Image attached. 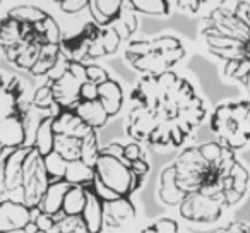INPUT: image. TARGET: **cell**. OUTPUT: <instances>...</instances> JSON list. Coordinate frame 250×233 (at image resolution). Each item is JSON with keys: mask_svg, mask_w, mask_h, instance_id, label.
<instances>
[{"mask_svg": "<svg viewBox=\"0 0 250 233\" xmlns=\"http://www.w3.org/2000/svg\"><path fill=\"white\" fill-rule=\"evenodd\" d=\"M180 191L178 212L195 225H214L250 192V171L238 154L216 141L188 146L171 163Z\"/></svg>", "mask_w": 250, "mask_h": 233, "instance_id": "cell-1", "label": "cell"}, {"mask_svg": "<svg viewBox=\"0 0 250 233\" xmlns=\"http://www.w3.org/2000/svg\"><path fill=\"white\" fill-rule=\"evenodd\" d=\"M206 48L221 62V72L250 98V0L216 5L202 19Z\"/></svg>", "mask_w": 250, "mask_h": 233, "instance_id": "cell-2", "label": "cell"}, {"mask_svg": "<svg viewBox=\"0 0 250 233\" xmlns=\"http://www.w3.org/2000/svg\"><path fill=\"white\" fill-rule=\"evenodd\" d=\"M214 141L238 154L250 146V98L221 101L209 117Z\"/></svg>", "mask_w": 250, "mask_h": 233, "instance_id": "cell-3", "label": "cell"}, {"mask_svg": "<svg viewBox=\"0 0 250 233\" xmlns=\"http://www.w3.org/2000/svg\"><path fill=\"white\" fill-rule=\"evenodd\" d=\"M94 175L98 182L113 191L118 197H130V194L136 192L143 184V180L130 170L129 161L108 156L101 151L94 165Z\"/></svg>", "mask_w": 250, "mask_h": 233, "instance_id": "cell-4", "label": "cell"}, {"mask_svg": "<svg viewBox=\"0 0 250 233\" xmlns=\"http://www.w3.org/2000/svg\"><path fill=\"white\" fill-rule=\"evenodd\" d=\"M31 221L33 209H29L22 201H0V233L22 232Z\"/></svg>", "mask_w": 250, "mask_h": 233, "instance_id": "cell-5", "label": "cell"}, {"mask_svg": "<svg viewBox=\"0 0 250 233\" xmlns=\"http://www.w3.org/2000/svg\"><path fill=\"white\" fill-rule=\"evenodd\" d=\"M160 120L143 105H134L127 119V134L132 137L134 143H149L151 136L160 127Z\"/></svg>", "mask_w": 250, "mask_h": 233, "instance_id": "cell-6", "label": "cell"}, {"mask_svg": "<svg viewBox=\"0 0 250 233\" xmlns=\"http://www.w3.org/2000/svg\"><path fill=\"white\" fill-rule=\"evenodd\" d=\"M28 146L14 149L5 156L0 168V191L14 192L22 187V165H24Z\"/></svg>", "mask_w": 250, "mask_h": 233, "instance_id": "cell-7", "label": "cell"}, {"mask_svg": "<svg viewBox=\"0 0 250 233\" xmlns=\"http://www.w3.org/2000/svg\"><path fill=\"white\" fill-rule=\"evenodd\" d=\"M26 130H28L26 119L18 113L0 120V148L11 151L24 148L26 139H28Z\"/></svg>", "mask_w": 250, "mask_h": 233, "instance_id": "cell-8", "label": "cell"}, {"mask_svg": "<svg viewBox=\"0 0 250 233\" xmlns=\"http://www.w3.org/2000/svg\"><path fill=\"white\" fill-rule=\"evenodd\" d=\"M136 206L130 201V197H118L115 201L103 202V218H104V228L110 230H120L129 221L136 218Z\"/></svg>", "mask_w": 250, "mask_h": 233, "instance_id": "cell-9", "label": "cell"}, {"mask_svg": "<svg viewBox=\"0 0 250 233\" xmlns=\"http://www.w3.org/2000/svg\"><path fill=\"white\" fill-rule=\"evenodd\" d=\"M53 132L55 136H67L76 137V139H84L87 137L93 129L83 122V120L74 113V110L63 108L59 115L53 117Z\"/></svg>", "mask_w": 250, "mask_h": 233, "instance_id": "cell-10", "label": "cell"}, {"mask_svg": "<svg viewBox=\"0 0 250 233\" xmlns=\"http://www.w3.org/2000/svg\"><path fill=\"white\" fill-rule=\"evenodd\" d=\"M89 12L93 22L100 28H108L118 21L124 11L122 0H89Z\"/></svg>", "mask_w": 250, "mask_h": 233, "instance_id": "cell-11", "label": "cell"}, {"mask_svg": "<svg viewBox=\"0 0 250 233\" xmlns=\"http://www.w3.org/2000/svg\"><path fill=\"white\" fill-rule=\"evenodd\" d=\"M48 185H50V178L42 160L35 177L22 184V202H24L29 209H36L40 206V202H42Z\"/></svg>", "mask_w": 250, "mask_h": 233, "instance_id": "cell-12", "label": "cell"}, {"mask_svg": "<svg viewBox=\"0 0 250 233\" xmlns=\"http://www.w3.org/2000/svg\"><path fill=\"white\" fill-rule=\"evenodd\" d=\"M70 110H74V113L83 120L86 126H89L93 130L98 129H103L104 126L108 124L110 117L108 113L104 111L103 105L100 103V100H94V101H77Z\"/></svg>", "mask_w": 250, "mask_h": 233, "instance_id": "cell-13", "label": "cell"}, {"mask_svg": "<svg viewBox=\"0 0 250 233\" xmlns=\"http://www.w3.org/2000/svg\"><path fill=\"white\" fill-rule=\"evenodd\" d=\"M98 100L103 105L104 111L110 119L117 117L124 106V89L115 79H108L106 83L98 86Z\"/></svg>", "mask_w": 250, "mask_h": 233, "instance_id": "cell-14", "label": "cell"}, {"mask_svg": "<svg viewBox=\"0 0 250 233\" xmlns=\"http://www.w3.org/2000/svg\"><path fill=\"white\" fill-rule=\"evenodd\" d=\"M69 189H70V184H67L65 180L50 182L48 189H46L45 195H43L42 202H40L38 209L50 216H57L59 212H62L63 197H65Z\"/></svg>", "mask_w": 250, "mask_h": 233, "instance_id": "cell-15", "label": "cell"}, {"mask_svg": "<svg viewBox=\"0 0 250 233\" xmlns=\"http://www.w3.org/2000/svg\"><path fill=\"white\" fill-rule=\"evenodd\" d=\"M55 132H53V117L52 115H45L36 126L35 139H33L31 146L38 151L42 158H46L48 154L53 153L55 148Z\"/></svg>", "mask_w": 250, "mask_h": 233, "instance_id": "cell-16", "label": "cell"}, {"mask_svg": "<svg viewBox=\"0 0 250 233\" xmlns=\"http://www.w3.org/2000/svg\"><path fill=\"white\" fill-rule=\"evenodd\" d=\"M86 191H87V202H86V208H84L83 214H81V218L86 223L87 230H89L91 233H100L104 225L103 201L94 194L93 187H86Z\"/></svg>", "mask_w": 250, "mask_h": 233, "instance_id": "cell-17", "label": "cell"}, {"mask_svg": "<svg viewBox=\"0 0 250 233\" xmlns=\"http://www.w3.org/2000/svg\"><path fill=\"white\" fill-rule=\"evenodd\" d=\"M158 194H160L161 202L170 206V208H178L182 204V201H184L180 191L177 189V184H175V171L171 168V165H168L165 170H161Z\"/></svg>", "mask_w": 250, "mask_h": 233, "instance_id": "cell-18", "label": "cell"}, {"mask_svg": "<svg viewBox=\"0 0 250 233\" xmlns=\"http://www.w3.org/2000/svg\"><path fill=\"white\" fill-rule=\"evenodd\" d=\"M94 168L86 165L83 160L79 161H70L67 163L65 173H63V180L70 185H81V187H91L94 184Z\"/></svg>", "mask_w": 250, "mask_h": 233, "instance_id": "cell-19", "label": "cell"}, {"mask_svg": "<svg viewBox=\"0 0 250 233\" xmlns=\"http://www.w3.org/2000/svg\"><path fill=\"white\" fill-rule=\"evenodd\" d=\"M87 50H89V42L81 33L69 36V38H62V42H60V53L69 62L84 64V60L87 59Z\"/></svg>", "mask_w": 250, "mask_h": 233, "instance_id": "cell-20", "label": "cell"}, {"mask_svg": "<svg viewBox=\"0 0 250 233\" xmlns=\"http://www.w3.org/2000/svg\"><path fill=\"white\" fill-rule=\"evenodd\" d=\"M22 42V24L16 19L5 16L0 19V50L7 52L12 46H18Z\"/></svg>", "mask_w": 250, "mask_h": 233, "instance_id": "cell-21", "label": "cell"}, {"mask_svg": "<svg viewBox=\"0 0 250 233\" xmlns=\"http://www.w3.org/2000/svg\"><path fill=\"white\" fill-rule=\"evenodd\" d=\"M87 202V191L86 187L81 185H70V189L67 191L65 197H63L62 204V212L67 216H81L86 208Z\"/></svg>", "mask_w": 250, "mask_h": 233, "instance_id": "cell-22", "label": "cell"}, {"mask_svg": "<svg viewBox=\"0 0 250 233\" xmlns=\"http://www.w3.org/2000/svg\"><path fill=\"white\" fill-rule=\"evenodd\" d=\"M31 106L38 108V110H43V111H50L48 115H52V117L59 115L60 111L63 110L55 101V98H53L52 84H50L48 81H46L43 86L36 87V91L33 93V98H31Z\"/></svg>", "mask_w": 250, "mask_h": 233, "instance_id": "cell-23", "label": "cell"}, {"mask_svg": "<svg viewBox=\"0 0 250 233\" xmlns=\"http://www.w3.org/2000/svg\"><path fill=\"white\" fill-rule=\"evenodd\" d=\"M53 153L59 154L65 161H79L83 156V139L67 136H57L55 137V148Z\"/></svg>", "mask_w": 250, "mask_h": 233, "instance_id": "cell-24", "label": "cell"}, {"mask_svg": "<svg viewBox=\"0 0 250 233\" xmlns=\"http://www.w3.org/2000/svg\"><path fill=\"white\" fill-rule=\"evenodd\" d=\"M130 64H132L134 69L139 70V72H144L146 76H160V74L170 70V67L167 65V62L163 60L161 53H158V52L139 57V59H136Z\"/></svg>", "mask_w": 250, "mask_h": 233, "instance_id": "cell-25", "label": "cell"}, {"mask_svg": "<svg viewBox=\"0 0 250 233\" xmlns=\"http://www.w3.org/2000/svg\"><path fill=\"white\" fill-rule=\"evenodd\" d=\"M7 16L21 22V24H38V22L45 21L50 14L43 9L36 7V5H18V7L11 9Z\"/></svg>", "mask_w": 250, "mask_h": 233, "instance_id": "cell-26", "label": "cell"}, {"mask_svg": "<svg viewBox=\"0 0 250 233\" xmlns=\"http://www.w3.org/2000/svg\"><path fill=\"white\" fill-rule=\"evenodd\" d=\"M130 7L134 12L146 16H167L170 14L171 2L167 0H130Z\"/></svg>", "mask_w": 250, "mask_h": 233, "instance_id": "cell-27", "label": "cell"}, {"mask_svg": "<svg viewBox=\"0 0 250 233\" xmlns=\"http://www.w3.org/2000/svg\"><path fill=\"white\" fill-rule=\"evenodd\" d=\"M36 29H38L40 36H42L45 43H55V45H60V42H62V38H63L59 24H57V21L52 18V16H48L43 22H38V24H36Z\"/></svg>", "mask_w": 250, "mask_h": 233, "instance_id": "cell-28", "label": "cell"}, {"mask_svg": "<svg viewBox=\"0 0 250 233\" xmlns=\"http://www.w3.org/2000/svg\"><path fill=\"white\" fill-rule=\"evenodd\" d=\"M67 163H69V161L62 160V158L55 153L43 158V165H45V170H46V173H48L50 182L63 180V173H65Z\"/></svg>", "mask_w": 250, "mask_h": 233, "instance_id": "cell-29", "label": "cell"}, {"mask_svg": "<svg viewBox=\"0 0 250 233\" xmlns=\"http://www.w3.org/2000/svg\"><path fill=\"white\" fill-rule=\"evenodd\" d=\"M100 151H101V148H100V144H98L96 130H93L89 136L83 139V156H81V160L86 165L94 168V165H96V161H98V156H100Z\"/></svg>", "mask_w": 250, "mask_h": 233, "instance_id": "cell-30", "label": "cell"}, {"mask_svg": "<svg viewBox=\"0 0 250 233\" xmlns=\"http://www.w3.org/2000/svg\"><path fill=\"white\" fill-rule=\"evenodd\" d=\"M100 40L103 43V48L106 52V55H111L118 50L122 43V36L113 26H108V28H101V35H100Z\"/></svg>", "mask_w": 250, "mask_h": 233, "instance_id": "cell-31", "label": "cell"}, {"mask_svg": "<svg viewBox=\"0 0 250 233\" xmlns=\"http://www.w3.org/2000/svg\"><path fill=\"white\" fill-rule=\"evenodd\" d=\"M86 74H87V83H93L96 86H100V84L106 83L110 79V74L101 65H98V64H87Z\"/></svg>", "mask_w": 250, "mask_h": 233, "instance_id": "cell-32", "label": "cell"}, {"mask_svg": "<svg viewBox=\"0 0 250 233\" xmlns=\"http://www.w3.org/2000/svg\"><path fill=\"white\" fill-rule=\"evenodd\" d=\"M59 7L65 14H79L89 7V0H62L59 2Z\"/></svg>", "mask_w": 250, "mask_h": 233, "instance_id": "cell-33", "label": "cell"}, {"mask_svg": "<svg viewBox=\"0 0 250 233\" xmlns=\"http://www.w3.org/2000/svg\"><path fill=\"white\" fill-rule=\"evenodd\" d=\"M124 160L129 161V163L144 160V151H143V148H141V144L139 143L125 144V148H124Z\"/></svg>", "mask_w": 250, "mask_h": 233, "instance_id": "cell-34", "label": "cell"}, {"mask_svg": "<svg viewBox=\"0 0 250 233\" xmlns=\"http://www.w3.org/2000/svg\"><path fill=\"white\" fill-rule=\"evenodd\" d=\"M216 233H250V223L235 219V221H229L225 226H221Z\"/></svg>", "mask_w": 250, "mask_h": 233, "instance_id": "cell-35", "label": "cell"}, {"mask_svg": "<svg viewBox=\"0 0 250 233\" xmlns=\"http://www.w3.org/2000/svg\"><path fill=\"white\" fill-rule=\"evenodd\" d=\"M86 67L87 64H83V62H69V72L77 83L83 86L84 83H87V74H86Z\"/></svg>", "mask_w": 250, "mask_h": 233, "instance_id": "cell-36", "label": "cell"}, {"mask_svg": "<svg viewBox=\"0 0 250 233\" xmlns=\"http://www.w3.org/2000/svg\"><path fill=\"white\" fill-rule=\"evenodd\" d=\"M154 230H156L158 233H178L180 232V226H178V223L175 221V219L171 218H161L158 219L156 223H154Z\"/></svg>", "mask_w": 250, "mask_h": 233, "instance_id": "cell-37", "label": "cell"}, {"mask_svg": "<svg viewBox=\"0 0 250 233\" xmlns=\"http://www.w3.org/2000/svg\"><path fill=\"white\" fill-rule=\"evenodd\" d=\"M81 101H94L98 100V86L93 83H84L79 89Z\"/></svg>", "mask_w": 250, "mask_h": 233, "instance_id": "cell-38", "label": "cell"}, {"mask_svg": "<svg viewBox=\"0 0 250 233\" xmlns=\"http://www.w3.org/2000/svg\"><path fill=\"white\" fill-rule=\"evenodd\" d=\"M130 170H132L134 173L141 178V180H144V178H146V175L151 171V165L147 163L146 158H144V160H139V161H134V163H130Z\"/></svg>", "mask_w": 250, "mask_h": 233, "instance_id": "cell-39", "label": "cell"}, {"mask_svg": "<svg viewBox=\"0 0 250 233\" xmlns=\"http://www.w3.org/2000/svg\"><path fill=\"white\" fill-rule=\"evenodd\" d=\"M124 148H125V144H120V143H110L108 146L101 148V153L108 154V156L118 158V160H124Z\"/></svg>", "mask_w": 250, "mask_h": 233, "instance_id": "cell-40", "label": "cell"}, {"mask_svg": "<svg viewBox=\"0 0 250 233\" xmlns=\"http://www.w3.org/2000/svg\"><path fill=\"white\" fill-rule=\"evenodd\" d=\"M175 5L180 7V11L188 12V14H195L202 7V2H199V0H190V2L188 0H180V2H175Z\"/></svg>", "mask_w": 250, "mask_h": 233, "instance_id": "cell-41", "label": "cell"}, {"mask_svg": "<svg viewBox=\"0 0 250 233\" xmlns=\"http://www.w3.org/2000/svg\"><path fill=\"white\" fill-rule=\"evenodd\" d=\"M74 233H91L89 230H87L86 223L83 221V218L79 219V223H77V228H76V232H74Z\"/></svg>", "mask_w": 250, "mask_h": 233, "instance_id": "cell-42", "label": "cell"}, {"mask_svg": "<svg viewBox=\"0 0 250 233\" xmlns=\"http://www.w3.org/2000/svg\"><path fill=\"white\" fill-rule=\"evenodd\" d=\"M35 233H48V232H43V230H36Z\"/></svg>", "mask_w": 250, "mask_h": 233, "instance_id": "cell-43", "label": "cell"}, {"mask_svg": "<svg viewBox=\"0 0 250 233\" xmlns=\"http://www.w3.org/2000/svg\"><path fill=\"white\" fill-rule=\"evenodd\" d=\"M2 153H4V149H2V148H0V156H2Z\"/></svg>", "mask_w": 250, "mask_h": 233, "instance_id": "cell-44", "label": "cell"}, {"mask_svg": "<svg viewBox=\"0 0 250 233\" xmlns=\"http://www.w3.org/2000/svg\"><path fill=\"white\" fill-rule=\"evenodd\" d=\"M178 233H180V232H178Z\"/></svg>", "mask_w": 250, "mask_h": 233, "instance_id": "cell-45", "label": "cell"}, {"mask_svg": "<svg viewBox=\"0 0 250 233\" xmlns=\"http://www.w3.org/2000/svg\"><path fill=\"white\" fill-rule=\"evenodd\" d=\"M249 148H250V146H249Z\"/></svg>", "mask_w": 250, "mask_h": 233, "instance_id": "cell-46", "label": "cell"}]
</instances>
